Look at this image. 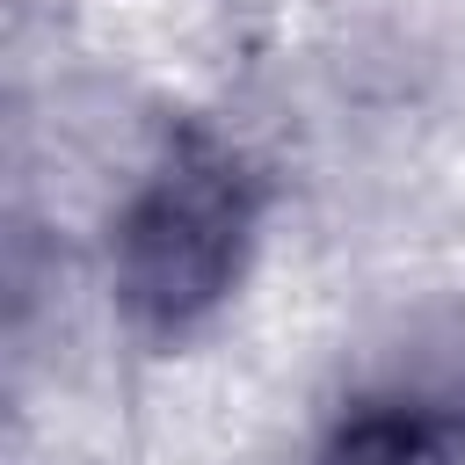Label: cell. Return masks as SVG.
<instances>
[{"mask_svg":"<svg viewBox=\"0 0 465 465\" xmlns=\"http://www.w3.org/2000/svg\"><path fill=\"white\" fill-rule=\"evenodd\" d=\"M240 240H247V196L225 167L189 160L167 167L124 218L116 240V283L131 298L138 320L153 327H182L196 320L240 269Z\"/></svg>","mask_w":465,"mask_h":465,"instance_id":"6da1fadb","label":"cell"},{"mask_svg":"<svg viewBox=\"0 0 465 465\" xmlns=\"http://www.w3.org/2000/svg\"><path fill=\"white\" fill-rule=\"evenodd\" d=\"M414 458H421V429L407 414H363L320 450V465H414Z\"/></svg>","mask_w":465,"mask_h":465,"instance_id":"7a4b0ae2","label":"cell"}]
</instances>
